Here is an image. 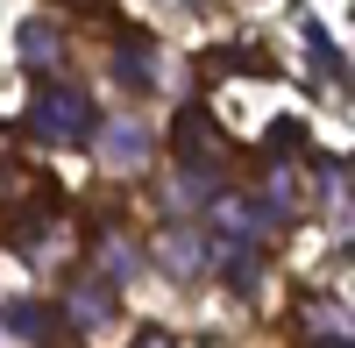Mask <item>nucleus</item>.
<instances>
[{"mask_svg": "<svg viewBox=\"0 0 355 348\" xmlns=\"http://www.w3.org/2000/svg\"><path fill=\"white\" fill-rule=\"evenodd\" d=\"M8 327H15V334H43V306H28V299L8 306Z\"/></svg>", "mask_w": 355, "mask_h": 348, "instance_id": "1a4fd4ad", "label": "nucleus"}, {"mask_svg": "<svg viewBox=\"0 0 355 348\" xmlns=\"http://www.w3.org/2000/svg\"><path fill=\"white\" fill-rule=\"evenodd\" d=\"M306 43H313V71H320V78H341V50L327 43V28H320V21H306Z\"/></svg>", "mask_w": 355, "mask_h": 348, "instance_id": "6e6552de", "label": "nucleus"}, {"mask_svg": "<svg viewBox=\"0 0 355 348\" xmlns=\"http://www.w3.org/2000/svg\"><path fill=\"white\" fill-rule=\"evenodd\" d=\"M28 128L43 142H93V100L78 93V85H43L36 100H28Z\"/></svg>", "mask_w": 355, "mask_h": 348, "instance_id": "f257e3e1", "label": "nucleus"}, {"mask_svg": "<svg viewBox=\"0 0 355 348\" xmlns=\"http://www.w3.org/2000/svg\"><path fill=\"white\" fill-rule=\"evenodd\" d=\"M71 320H78L85 334H93V327H107V320H114V292H107V284H85V292L71 299Z\"/></svg>", "mask_w": 355, "mask_h": 348, "instance_id": "39448f33", "label": "nucleus"}, {"mask_svg": "<svg viewBox=\"0 0 355 348\" xmlns=\"http://www.w3.org/2000/svg\"><path fill=\"white\" fill-rule=\"evenodd\" d=\"M135 348H178V341H171V334H142Z\"/></svg>", "mask_w": 355, "mask_h": 348, "instance_id": "9b49d317", "label": "nucleus"}, {"mask_svg": "<svg viewBox=\"0 0 355 348\" xmlns=\"http://www.w3.org/2000/svg\"><path fill=\"white\" fill-rule=\"evenodd\" d=\"M157 256H164V263H171V270H192V263H199V256H206V249H199V242L185 235V227H171V235H157Z\"/></svg>", "mask_w": 355, "mask_h": 348, "instance_id": "0eeeda50", "label": "nucleus"}, {"mask_svg": "<svg viewBox=\"0 0 355 348\" xmlns=\"http://www.w3.org/2000/svg\"><path fill=\"white\" fill-rule=\"evenodd\" d=\"M114 78H121L128 93H150L157 85V43L135 36V28H121V43H114Z\"/></svg>", "mask_w": 355, "mask_h": 348, "instance_id": "7ed1b4c3", "label": "nucleus"}, {"mask_svg": "<svg viewBox=\"0 0 355 348\" xmlns=\"http://www.w3.org/2000/svg\"><path fill=\"white\" fill-rule=\"evenodd\" d=\"M100 150H107L114 164H135L142 150H150V128H135V121H121V128H107V135H100Z\"/></svg>", "mask_w": 355, "mask_h": 348, "instance_id": "423d86ee", "label": "nucleus"}, {"mask_svg": "<svg viewBox=\"0 0 355 348\" xmlns=\"http://www.w3.org/2000/svg\"><path fill=\"white\" fill-rule=\"evenodd\" d=\"M270 142H277V150H299V142H306V121H291V114H284V121L270 128Z\"/></svg>", "mask_w": 355, "mask_h": 348, "instance_id": "9d476101", "label": "nucleus"}, {"mask_svg": "<svg viewBox=\"0 0 355 348\" xmlns=\"http://www.w3.org/2000/svg\"><path fill=\"white\" fill-rule=\"evenodd\" d=\"M171 150H178V164H185V171H206V164L220 157V128L206 121L199 107H185V114L171 121Z\"/></svg>", "mask_w": 355, "mask_h": 348, "instance_id": "f03ea898", "label": "nucleus"}, {"mask_svg": "<svg viewBox=\"0 0 355 348\" xmlns=\"http://www.w3.org/2000/svg\"><path fill=\"white\" fill-rule=\"evenodd\" d=\"M57 57H64V28L57 21H21V64L28 71H57Z\"/></svg>", "mask_w": 355, "mask_h": 348, "instance_id": "20e7f679", "label": "nucleus"}]
</instances>
